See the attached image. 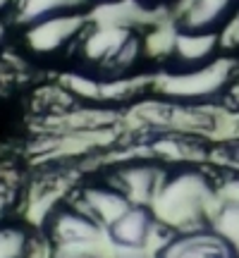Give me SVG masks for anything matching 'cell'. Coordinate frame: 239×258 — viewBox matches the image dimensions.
<instances>
[{
  "instance_id": "9c48e42d",
  "label": "cell",
  "mask_w": 239,
  "mask_h": 258,
  "mask_svg": "<svg viewBox=\"0 0 239 258\" xmlns=\"http://www.w3.org/2000/svg\"><path fill=\"white\" fill-rule=\"evenodd\" d=\"M158 230L160 225L148 206H129L117 220L105 227V239L122 253H139L151 244Z\"/></svg>"
},
{
  "instance_id": "3957f363",
  "label": "cell",
  "mask_w": 239,
  "mask_h": 258,
  "mask_svg": "<svg viewBox=\"0 0 239 258\" xmlns=\"http://www.w3.org/2000/svg\"><path fill=\"white\" fill-rule=\"evenodd\" d=\"M239 77V57L220 55L215 62L206 64L201 70L184 74H165L153 77L151 89L170 103L203 108L213 101H220L230 93L232 84Z\"/></svg>"
},
{
  "instance_id": "5bb4252c",
  "label": "cell",
  "mask_w": 239,
  "mask_h": 258,
  "mask_svg": "<svg viewBox=\"0 0 239 258\" xmlns=\"http://www.w3.org/2000/svg\"><path fill=\"white\" fill-rule=\"evenodd\" d=\"M24 196L27 194L22 189V182H19L17 175L0 172V225L15 220L12 215H15V211H19Z\"/></svg>"
},
{
  "instance_id": "8fae6325",
  "label": "cell",
  "mask_w": 239,
  "mask_h": 258,
  "mask_svg": "<svg viewBox=\"0 0 239 258\" xmlns=\"http://www.w3.org/2000/svg\"><path fill=\"white\" fill-rule=\"evenodd\" d=\"M91 0H19L15 22L22 31L31 27L46 24L53 19L77 17V15H93Z\"/></svg>"
},
{
  "instance_id": "2e32d148",
  "label": "cell",
  "mask_w": 239,
  "mask_h": 258,
  "mask_svg": "<svg viewBox=\"0 0 239 258\" xmlns=\"http://www.w3.org/2000/svg\"><path fill=\"white\" fill-rule=\"evenodd\" d=\"M19 0H0V27H8L10 22H15Z\"/></svg>"
},
{
  "instance_id": "5b68a950",
  "label": "cell",
  "mask_w": 239,
  "mask_h": 258,
  "mask_svg": "<svg viewBox=\"0 0 239 258\" xmlns=\"http://www.w3.org/2000/svg\"><path fill=\"white\" fill-rule=\"evenodd\" d=\"M165 172L167 167L163 163H158L153 158L134 156L119 160L105 175V179L117 186L134 206H148L151 208L158 189L165 179Z\"/></svg>"
},
{
  "instance_id": "ac0fdd59",
  "label": "cell",
  "mask_w": 239,
  "mask_h": 258,
  "mask_svg": "<svg viewBox=\"0 0 239 258\" xmlns=\"http://www.w3.org/2000/svg\"><path fill=\"white\" fill-rule=\"evenodd\" d=\"M5 36H8V27H0V53H3V46H5Z\"/></svg>"
},
{
  "instance_id": "7c38bea8",
  "label": "cell",
  "mask_w": 239,
  "mask_h": 258,
  "mask_svg": "<svg viewBox=\"0 0 239 258\" xmlns=\"http://www.w3.org/2000/svg\"><path fill=\"white\" fill-rule=\"evenodd\" d=\"M50 256L46 237L27 222L10 220L0 225V258H43Z\"/></svg>"
},
{
  "instance_id": "ba28073f",
  "label": "cell",
  "mask_w": 239,
  "mask_h": 258,
  "mask_svg": "<svg viewBox=\"0 0 239 258\" xmlns=\"http://www.w3.org/2000/svg\"><path fill=\"white\" fill-rule=\"evenodd\" d=\"M153 258H239V251L211 227H199L165 237Z\"/></svg>"
},
{
  "instance_id": "30bf717a",
  "label": "cell",
  "mask_w": 239,
  "mask_h": 258,
  "mask_svg": "<svg viewBox=\"0 0 239 258\" xmlns=\"http://www.w3.org/2000/svg\"><path fill=\"white\" fill-rule=\"evenodd\" d=\"M72 199L79 203L91 218H96V220L101 222L103 227L112 225L122 213L127 211L129 206H134V203L129 201L127 196L119 191L112 182H108V179H98V182H91V184L77 186V191L72 194Z\"/></svg>"
},
{
  "instance_id": "9a60e30c",
  "label": "cell",
  "mask_w": 239,
  "mask_h": 258,
  "mask_svg": "<svg viewBox=\"0 0 239 258\" xmlns=\"http://www.w3.org/2000/svg\"><path fill=\"white\" fill-rule=\"evenodd\" d=\"M129 3L139 12H163V10H172L175 12L182 0H129Z\"/></svg>"
},
{
  "instance_id": "277c9868",
  "label": "cell",
  "mask_w": 239,
  "mask_h": 258,
  "mask_svg": "<svg viewBox=\"0 0 239 258\" xmlns=\"http://www.w3.org/2000/svg\"><path fill=\"white\" fill-rule=\"evenodd\" d=\"M91 15L53 19V22H46V24H38V27L22 31V46L38 62L72 60L79 41L91 29Z\"/></svg>"
},
{
  "instance_id": "e0dca14e",
  "label": "cell",
  "mask_w": 239,
  "mask_h": 258,
  "mask_svg": "<svg viewBox=\"0 0 239 258\" xmlns=\"http://www.w3.org/2000/svg\"><path fill=\"white\" fill-rule=\"evenodd\" d=\"M91 3L96 10H101V8H110V5H119V3H127V0H91ZM96 10H93V12H96Z\"/></svg>"
},
{
  "instance_id": "6da1fadb",
  "label": "cell",
  "mask_w": 239,
  "mask_h": 258,
  "mask_svg": "<svg viewBox=\"0 0 239 258\" xmlns=\"http://www.w3.org/2000/svg\"><path fill=\"white\" fill-rule=\"evenodd\" d=\"M146 57V36L137 22L129 19H93L72 55V70L89 79L117 82L134 77Z\"/></svg>"
},
{
  "instance_id": "7a4b0ae2",
  "label": "cell",
  "mask_w": 239,
  "mask_h": 258,
  "mask_svg": "<svg viewBox=\"0 0 239 258\" xmlns=\"http://www.w3.org/2000/svg\"><path fill=\"white\" fill-rule=\"evenodd\" d=\"M218 206L215 177L203 172L194 163L172 165L158 189L151 211L160 230L170 234L189 232L211 225V215Z\"/></svg>"
},
{
  "instance_id": "52a82bcc",
  "label": "cell",
  "mask_w": 239,
  "mask_h": 258,
  "mask_svg": "<svg viewBox=\"0 0 239 258\" xmlns=\"http://www.w3.org/2000/svg\"><path fill=\"white\" fill-rule=\"evenodd\" d=\"M222 53V36L218 34H180L172 29V36L167 43L165 53L160 57V72L165 74H184L201 70L206 64L215 62Z\"/></svg>"
},
{
  "instance_id": "8992f818",
  "label": "cell",
  "mask_w": 239,
  "mask_h": 258,
  "mask_svg": "<svg viewBox=\"0 0 239 258\" xmlns=\"http://www.w3.org/2000/svg\"><path fill=\"white\" fill-rule=\"evenodd\" d=\"M239 15V0H182L170 27L180 34H218L222 36Z\"/></svg>"
},
{
  "instance_id": "4fadbf2b",
  "label": "cell",
  "mask_w": 239,
  "mask_h": 258,
  "mask_svg": "<svg viewBox=\"0 0 239 258\" xmlns=\"http://www.w3.org/2000/svg\"><path fill=\"white\" fill-rule=\"evenodd\" d=\"M213 232H218L225 241H230L232 246L239 251V203L234 201H220L211 215V225Z\"/></svg>"
}]
</instances>
